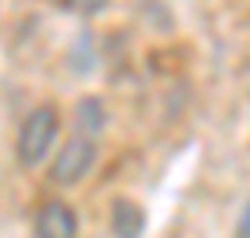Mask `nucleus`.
<instances>
[{"mask_svg":"<svg viewBox=\"0 0 250 238\" xmlns=\"http://www.w3.org/2000/svg\"><path fill=\"white\" fill-rule=\"evenodd\" d=\"M104 104L97 101V97H86V101H79L75 104V130L79 134H90V138H97L104 130Z\"/></svg>","mask_w":250,"mask_h":238,"instance_id":"39448f33","label":"nucleus"},{"mask_svg":"<svg viewBox=\"0 0 250 238\" xmlns=\"http://www.w3.org/2000/svg\"><path fill=\"white\" fill-rule=\"evenodd\" d=\"M235 238H250V201L239 212V223H235Z\"/></svg>","mask_w":250,"mask_h":238,"instance_id":"0eeeda50","label":"nucleus"},{"mask_svg":"<svg viewBox=\"0 0 250 238\" xmlns=\"http://www.w3.org/2000/svg\"><path fill=\"white\" fill-rule=\"evenodd\" d=\"M60 108L56 104H38L22 115L19 130H15V160L22 167H42L60 145Z\"/></svg>","mask_w":250,"mask_h":238,"instance_id":"f257e3e1","label":"nucleus"},{"mask_svg":"<svg viewBox=\"0 0 250 238\" xmlns=\"http://www.w3.org/2000/svg\"><path fill=\"white\" fill-rule=\"evenodd\" d=\"M97 156H101L97 138L75 130V134L63 138V142L56 145V153L49 156V183L52 186H79L97 167Z\"/></svg>","mask_w":250,"mask_h":238,"instance_id":"f03ea898","label":"nucleus"},{"mask_svg":"<svg viewBox=\"0 0 250 238\" xmlns=\"http://www.w3.org/2000/svg\"><path fill=\"white\" fill-rule=\"evenodd\" d=\"M108 227H112L116 238H142L146 231V212L138 201L131 197H116L112 208H108Z\"/></svg>","mask_w":250,"mask_h":238,"instance_id":"20e7f679","label":"nucleus"},{"mask_svg":"<svg viewBox=\"0 0 250 238\" xmlns=\"http://www.w3.org/2000/svg\"><path fill=\"white\" fill-rule=\"evenodd\" d=\"M60 4L75 15H97V11L108 8V0H60Z\"/></svg>","mask_w":250,"mask_h":238,"instance_id":"423d86ee","label":"nucleus"},{"mask_svg":"<svg viewBox=\"0 0 250 238\" xmlns=\"http://www.w3.org/2000/svg\"><path fill=\"white\" fill-rule=\"evenodd\" d=\"M34 238H79V216L67 201H45L34 212Z\"/></svg>","mask_w":250,"mask_h":238,"instance_id":"7ed1b4c3","label":"nucleus"}]
</instances>
